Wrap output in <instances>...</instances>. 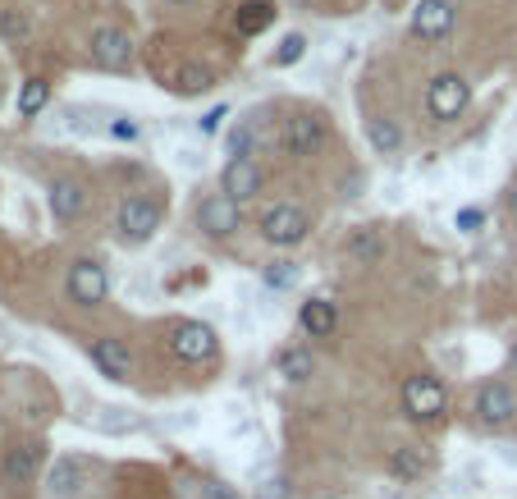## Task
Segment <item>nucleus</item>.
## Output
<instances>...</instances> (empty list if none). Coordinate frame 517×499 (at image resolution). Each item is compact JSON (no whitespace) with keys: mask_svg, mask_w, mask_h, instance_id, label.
<instances>
[{"mask_svg":"<svg viewBox=\"0 0 517 499\" xmlns=\"http://www.w3.org/2000/svg\"><path fill=\"white\" fill-rule=\"evenodd\" d=\"M467 101H472V92H467L463 74H435L431 87H426V110H431L440 124L458 120V115L467 110Z\"/></svg>","mask_w":517,"mask_h":499,"instance_id":"f257e3e1","label":"nucleus"},{"mask_svg":"<svg viewBox=\"0 0 517 499\" xmlns=\"http://www.w3.org/2000/svg\"><path fill=\"white\" fill-rule=\"evenodd\" d=\"M403 408L417 422H435L449 408V394H444V385L435 376H408L403 380Z\"/></svg>","mask_w":517,"mask_h":499,"instance_id":"f03ea898","label":"nucleus"},{"mask_svg":"<svg viewBox=\"0 0 517 499\" xmlns=\"http://www.w3.org/2000/svg\"><path fill=\"white\" fill-rule=\"evenodd\" d=\"M307 211L293 207V202H280V207H270L261 216V239L275 243V248H293V243L307 239Z\"/></svg>","mask_w":517,"mask_h":499,"instance_id":"7ed1b4c3","label":"nucleus"},{"mask_svg":"<svg viewBox=\"0 0 517 499\" xmlns=\"http://www.w3.org/2000/svg\"><path fill=\"white\" fill-rule=\"evenodd\" d=\"M106 293H110V275L101 261L83 257L69 266V298H74L78 307H101L106 303Z\"/></svg>","mask_w":517,"mask_h":499,"instance_id":"20e7f679","label":"nucleus"},{"mask_svg":"<svg viewBox=\"0 0 517 499\" xmlns=\"http://www.w3.org/2000/svg\"><path fill=\"white\" fill-rule=\"evenodd\" d=\"M156 229H161V202L124 197V207H119V234H124V243H147Z\"/></svg>","mask_w":517,"mask_h":499,"instance_id":"39448f33","label":"nucleus"},{"mask_svg":"<svg viewBox=\"0 0 517 499\" xmlns=\"http://www.w3.org/2000/svg\"><path fill=\"white\" fill-rule=\"evenodd\" d=\"M238 225H243V211H238V202L229 193L202 197V207H197V229H202V234L229 239V234H238Z\"/></svg>","mask_w":517,"mask_h":499,"instance_id":"423d86ee","label":"nucleus"},{"mask_svg":"<svg viewBox=\"0 0 517 499\" xmlns=\"http://www.w3.org/2000/svg\"><path fill=\"white\" fill-rule=\"evenodd\" d=\"M170 353L179 362H206L216 353V330L206 326V321H184V326H174V335H170Z\"/></svg>","mask_w":517,"mask_h":499,"instance_id":"0eeeda50","label":"nucleus"},{"mask_svg":"<svg viewBox=\"0 0 517 499\" xmlns=\"http://www.w3.org/2000/svg\"><path fill=\"white\" fill-rule=\"evenodd\" d=\"M513 413H517V394L508 390L504 380L481 385V394H476V417H481L485 426H504Z\"/></svg>","mask_w":517,"mask_h":499,"instance_id":"6e6552de","label":"nucleus"},{"mask_svg":"<svg viewBox=\"0 0 517 499\" xmlns=\"http://www.w3.org/2000/svg\"><path fill=\"white\" fill-rule=\"evenodd\" d=\"M92 55H97L101 69H115V74H124V69L133 65V42L119 28H101L97 37H92Z\"/></svg>","mask_w":517,"mask_h":499,"instance_id":"1a4fd4ad","label":"nucleus"},{"mask_svg":"<svg viewBox=\"0 0 517 499\" xmlns=\"http://www.w3.org/2000/svg\"><path fill=\"white\" fill-rule=\"evenodd\" d=\"M412 28H417V37H426V42H440V37H449V28H453V0H421L417 14H412Z\"/></svg>","mask_w":517,"mask_h":499,"instance_id":"9d476101","label":"nucleus"},{"mask_svg":"<svg viewBox=\"0 0 517 499\" xmlns=\"http://www.w3.org/2000/svg\"><path fill=\"white\" fill-rule=\"evenodd\" d=\"M325 138V124L316 120V115H293L289 124H284V147H289L293 156H312L316 147H321Z\"/></svg>","mask_w":517,"mask_h":499,"instance_id":"9b49d317","label":"nucleus"},{"mask_svg":"<svg viewBox=\"0 0 517 499\" xmlns=\"http://www.w3.org/2000/svg\"><path fill=\"white\" fill-rule=\"evenodd\" d=\"M92 362H97L101 371H106L110 380H133V358L129 348L119 344V339H92Z\"/></svg>","mask_w":517,"mask_h":499,"instance_id":"f8f14e48","label":"nucleus"},{"mask_svg":"<svg viewBox=\"0 0 517 499\" xmlns=\"http://www.w3.org/2000/svg\"><path fill=\"white\" fill-rule=\"evenodd\" d=\"M220 193H229L234 202H248V197H257V193H261V170H257V161H252V156H248V161H229Z\"/></svg>","mask_w":517,"mask_h":499,"instance_id":"ddd939ff","label":"nucleus"},{"mask_svg":"<svg viewBox=\"0 0 517 499\" xmlns=\"http://www.w3.org/2000/svg\"><path fill=\"white\" fill-rule=\"evenodd\" d=\"M334 326H339V312H334V303H325V298H307L302 303V330L316 339H330Z\"/></svg>","mask_w":517,"mask_h":499,"instance_id":"4468645a","label":"nucleus"},{"mask_svg":"<svg viewBox=\"0 0 517 499\" xmlns=\"http://www.w3.org/2000/svg\"><path fill=\"white\" fill-rule=\"evenodd\" d=\"M83 207H87L83 188H78L74 179H55V184H51V211H55V220H78V216H83Z\"/></svg>","mask_w":517,"mask_h":499,"instance_id":"2eb2a0df","label":"nucleus"},{"mask_svg":"<svg viewBox=\"0 0 517 499\" xmlns=\"http://www.w3.org/2000/svg\"><path fill=\"white\" fill-rule=\"evenodd\" d=\"M37 467H42V445H14L5 454V463H0V472L10 481H33Z\"/></svg>","mask_w":517,"mask_h":499,"instance_id":"dca6fc26","label":"nucleus"},{"mask_svg":"<svg viewBox=\"0 0 517 499\" xmlns=\"http://www.w3.org/2000/svg\"><path fill=\"white\" fill-rule=\"evenodd\" d=\"M367 142L376 147L380 156L403 152V129H399V120H389V115H376V120H367Z\"/></svg>","mask_w":517,"mask_h":499,"instance_id":"f3484780","label":"nucleus"},{"mask_svg":"<svg viewBox=\"0 0 517 499\" xmlns=\"http://www.w3.org/2000/svg\"><path fill=\"white\" fill-rule=\"evenodd\" d=\"M275 23V5L270 0H248V5H238V33L243 37H261Z\"/></svg>","mask_w":517,"mask_h":499,"instance_id":"a211bd4d","label":"nucleus"},{"mask_svg":"<svg viewBox=\"0 0 517 499\" xmlns=\"http://www.w3.org/2000/svg\"><path fill=\"white\" fill-rule=\"evenodd\" d=\"M348 257L357 266H376L385 257V239H380V229H353V239H348Z\"/></svg>","mask_w":517,"mask_h":499,"instance_id":"6ab92c4d","label":"nucleus"},{"mask_svg":"<svg viewBox=\"0 0 517 499\" xmlns=\"http://www.w3.org/2000/svg\"><path fill=\"white\" fill-rule=\"evenodd\" d=\"M46 101H51V83H42V78H28V83L19 87V115H23V120L42 115Z\"/></svg>","mask_w":517,"mask_h":499,"instance_id":"aec40b11","label":"nucleus"},{"mask_svg":"<svg viewBox=\"0 0 517 499\" xmlns=\"http://www.w3.org/2000/svg\"><path fill=\"white\" fill-rule=\"evenodd\" d=\"M389 472H394V477H421V472H426V454H421L417 445L394 449V458H389Z\"/></svg>","mask_w":517,"mask_h":499,"instance_id":"412c9836","label":"nucleus"},{"mask_svg":"<svg viewBox=\"0 0 517 499\" xmlns=\"http://www.w3.org/2000/svg\"><path fill=\"white\" fill-rule=\"evenodd\" d=\"M211 83H216V74H211L206 65H184L179 69V78H174V87H179L184 97H197V92H206Z\"/></svg>","mask_w":517,"mask_h":499,"instance_id":"4be33fe9","label":"nucleus"},{"mask_svg":"<svg viewBox=\"0 0 517 499\" xmlns=\"http://www.w3.org/2000/svg\"><path fill=\"white\" fill-rule=\"evenodd\" d=\"M280 371H284V380H312L316 362H312V353H307V348H289V353L280 358Z\"/></svg>","mask_w":517,"mask_h":499,"instance_id":"5701e85b","label":"nucleus"},{"mask_svg":"<svg viewBox=\"0 0 517 499\" xmlns=\"http://www.w3.org/2000/svg\"><path fill=\"white\" fill-rule=\"evenodd\" d=\"M302 55H307V37H302V33H289V37H284V42H280V51H275V65H298V60H302Z\"/></svg>","mask_w":517,"mask_h":499,"instance_id":"b1692460","label":"nucleus"},{"mask_svg":"<svg viewBox=\"0 0 517 499\" xmlns=\"http://www.w3.org/2000/svg\"><path fill=\"white\" fill-rule=\"evenodd\" d=\"M248 147H252V133L248 129L229 133V161H248Z\"/></svg>","mask_w":517,"mask_h":499,"instance_id":"393cba45","label":"nucleus"},{"mask_svg":"<svg viewBox=\"0 0 517 499\" xmlns=\"http://www.w3.org/2000/svg\"><path fill=\"white\" fill-rule=\"evenodd\" d=\"M69 481H78V463H69V458H65V463L55 467L51 490H55V495H65V490H69Z\"/></svg>","mask_w":517,"mask_h":499,"instance_id":"a878e982","label":"nucleus"},{"mask_svg":"<svg viewBox=\"0 0 517 499\" xmlns=\"http://www.w3.org/2000/svg\"><path fill=\"white\" fill-rule=\"evenodd\" d=\"M293 275H298V271H293L289 261H270V271H266V280H270V284H275V289H284V284H293Z\"/></svg>","mask_w":517,"mask_h":499,"instance_id":"bb28decb","label":"nucleus"},{"mask_svg":"<svg viewBox=\"0 0 517 499\" xmlns=\"http://www.w3.org/2000/svg\"><path fill=\"white\" fill-rule=\"evenodd\" d=\"M481 225H485V211L481 207H463V211H458V229H463V234H476Z\"/></svg>","mask_w":517,"mask_h":499,"instance_id":"cd10ccee","label":"nucleus"},{"mask_svg":"<svg viewBox=\"0 0 517 499\" xmlns=\"http://www.w3.org/2000/svg\"><path fill=\"white\" fill-rule=\"evenodd\" d=\"M225 120H229V106H216V110H206V115H202V133H216L220 124H225Z\"/></svg>","mask_w":517,"mask_h":499,"instance_id":"c85d7f7f","label":"nucleus"},{"mask_svg":"<svg viewBox=\"0 0 517 499\" xmlns=\"http://www.w3.org/2000/svg\"><path fill=\"white\" fill-rule=\"evenodd\" d=\"M261 499H284V477H270L266 490H261Z\"/></svg>","mask_w":517,"mask_h":499,"instance_id":"c756f323","label":"nucleus"},{"mask_svg":"<svg viewBox=\"0 0 517 499\" xmlns=\"http://www.w3.org/2000/svg\"><path fill=\"white\" fill-rule=\"evenodd\" d=\"M115 133H119V138H133V133H138V124H129V120H119V124H115Z\"/></svg>","mask_w":517,"mask_h":499,"instance_id":"7c9ffc66","label":"nucleus"},{"mask_svg":"<svg viewBox=\"0 0 517 499\" xmlns=\"http://www.w3.org/2000/svg\"><path fill=\"white\" fill-rule=\"evenodd\" d=\"M508 362H513V376H517V344H513V353H508Z\"/></svg>","mask_w":517,"mask_h":499,"instance_id":"2f4dec72","label":"nucleus"},{"mask_svg":"<svg viewBox=\"0 0 517 499\" xmlns=\"http://www.w3.org/2000/svg\"><path fill=\"white\" fill-rule=\"evenodd\" d=\"M174 5H188V0H174Z\"/></svg>","mask_w":517,"mask_h":499,"instance_id":"473e14b6","label":"nucleus"}]
</instances>
